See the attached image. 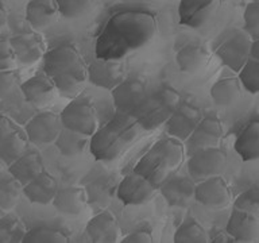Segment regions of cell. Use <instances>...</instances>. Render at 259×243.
<instances>
[{
	"label": "cell",
	"instance_id": "3",
	"mask_svg": "<svg viewBox=\"0 0 259 243\" xmlns=\"http://www.w3.org/2000/svg\"><path fill=\"white\" fill-rule=\"evenodd\" d=\"M128 139L121 125L112 120L99 127L93 134L89 142V150L97 161L111 162L120 155Z\"/></svg>",
	"mask_w": 259,
	"mask_h": 243
},
{
	"label": "cell",
	"instance_id": "13",
	"mask_svg": "<svg viewBox=\"0 0 259 243\" xmlns=\"http://www.w3.org/2000/svg\"><path fill=\"white\" fill-rule=\"evenodd\" d=\"M201 119V111L196 105L184 103L178 105L171 116L167 119L165 123V131L169 137L185 142Z\"/></svg>",
	"mask_w": 259,
	"mask_h": 243
},
{
	"label": "cell",
	"instance_id": "19",
	"mask_svg": "<svg viewBox=\"0 0 259 243\" xmlns=\"http://www.w3.org/2000/svg\"><path fill=\"white\" fill-rule=\"evenodd\" d=\"M85 232L95 243H115L120 236V227L113 214L101 211L87 223Z\"/></svg>",
	"mask_w": 259,
	"mask_h": 243
},
{
	"label": "cell",
	"instance_id": "4",
	"mask_svg": "<svg viewBox=\"0 0 259 243\" xmlns=\"http://www.w3.org/2000/svg\"><path fill=\"white\" fill-rule=\"evenodd\" d=\"M252 39L246 30L232 28L216 48V56L231 70L239 73L251 57Z\"/></svg>",
	"mask_w": 259,
	"mask_h": 243
},
{
	"label": "cell",
	"instance_id": "18",
	"mask_svg": "<svg viewBox=\"0 0 259 243\" xmlns=\"http://www.w3.org/2000/svg\"><path fill=\"white\" fill-rule=\"evenodd\" d=\"M20 91L23 93L24 100L35 107H46L54 100L57 95L54 81L45 72L30 77L28 80L22 83Z\"/></svg>",
	"mask_w": 259,
	"mask_h": 243
},
{
	"label": "cell",
	"instance_id": "44",
	"mask_svg": "<svg viewBox=\"0 0 259 243\" xmlns=\"http://www.w3.org/2000/svg\"><path fill=\"white\" fill-rule=\"evenodd\" d=\"M153 235L147 230H137L125 235L121 243H153Z\"/></svg>",
	"mask_w": 259,
	"mask_h": 243
},
{
	"label": "cell",
	"instance_id": "8",
	"mask_svg": "<svg viewBox=\"0 0 259 243\" xmlns=\"http://www.w3.org/2000/svg\"><path fill=\"white\" fill-rule=\"evenodd\" d=\"M61 116L52 111H42L27 122L24 126V133L28 141L36 146L54 143L58 134L62 130Z\"/></svg>",
	"mask_w": 259,
	"mask_h": 243
},
{
	"label": "cell",
	"instance_id": "32",
	"mask_svg": "<svg viewBox=\"0 0 259 243\" xmlns=\"http://www.w3.org/2000/svg\"><path fill=\"white\" fill-rule=\"evenodd\" d=\"M52 78L56 84L57 93L65 99L73 100L80 96L82 92L85 81L88 80V73H66Z\"/></svg>",
	"mask_w": 259,
	"mask_h": 243
},
{
	"label": "cell",
	"instance_id": "21",
	"mask_svg": "<svg viewBox=\"0 0 259 243\" xmlns=\"http://www.w3.org/2000/svg\"><path fill=\"white\" fill-rule=\"evenodd\" d=\"M52 204L60 214L65 216H77L88 204V193L84 186H64L58 189Z\"/></svg>",
	"mask_w": 259,
	"mask_h": 243
},
{
	"label": "cell",
	"instance_id": "15",
	"mask_svg": "<svg viewBox=\"0 0 259 243\" xmlns=\"http://www.w3.org/2000/svg\"><path fill=\"white\" fill-rule=\"evenodd\" d=\"M159 192L170 207L184 208L194 198L196 184L192 177L184 174H171L159 185Z\"/></svg>",
	"mask_w": 259,
	"mask_h": 243
},
{
	"label": "cell",
	"instance_id": "35",
	"mask_svg": "<svg viewBox=\"0 0 259 243\" xmlns=\"http://www.w3.org/2000/svg\"><path fill=\"white\" fill-rule=\"evenodd\" d=\"M23 193V185L12 177L0 178V211H11Z\"/></svg>",
	"mask_w": 259,
	"mask_h": 243
},
{
	"label": "cell",
	"instance_id": "40",
	"mask_svg": "<svg viewBox=\"0 0 259 243\" xmlns=\"http://www.w3.org/2000/svg\"><path fill=\"white\" fill-rule=\"evenodd\" d=\"M234 208L246 211L259 216V185H254L246 189L235 198Z\"/></svg>",
	"mask_w": 259,
	"mask_h": 243
},
{
	"label": "cell",
	"instance_id": "33",
	"mask_svg": "<svg viewBox=\"0 0 259 243\" xmlns=\"http://www.w3.org/2000/svg\"><path fill=\"white\" fill-rule=\"evenodd\" d=\"M176 243H208L209 236L205 228L194 218H186L174 232Z\"/></svg>",
	"mask_w": 259,
	"mask_h": 243
},
{
	"label": "cell",
	"instance_id": "2",
	"mask_svg": "<svg viewBox=\"0 0 259 243\" xmlns=\"http://www.w3.org/2000/svg\"><path fill=\"white\" fill-rule=\"evenodd\" d=\"M178 105L180 93L169 85H162L146 96L135 116L142 129H158L159 126H165Z\"/></svg>",
	"mask_w": 259,
	"mask_h": 243
},
{
	"label": "cell",
	"instance_id": "29",
	"mask_svg": "<svg viewBox=\"0 0 259 243\" xmlns=\"http://www.w3.org/2000/svg\"><path fill=\"white\" fill-rule=\"evenodd\" d=\"M150 150L154 154H157L158 157L165 162L170 172L177 169L184 161V154H185L184 145L177 138L169 137L159 139V141L154 143L153 147Z\"/></svg>",
	"mask_w": 259,
	"mask_h": 243
},
{
	"label": "cell",
	"instance_id": "38",
	"mask_svg": "<svg viewBox=\"0 0 259 243\" xmlns=\"http://www.w3.org/2000/svg\"><path fill=\"white\" fill-rule=\"evenodd\" d=\"M242 87L252 95L259 93V60L250 57L239 72Z\"/></svg>",
	"mask_w": 259,
	"mask_h": 243
},
{
	"label": "cell",
	"instance_id": "25",
	"mask_svg": "<svg viewBox=\"0 0 259 243\" xmlns=\"http://www.w3.org/2000/svg\"><path fill=\"white\" fill-rule=\"evenodd\" d=\"M209 60V53L200 45L189 44L181 48L176 54L178 69L188 74H194L205 68Z\"/></svg>",
	"mask_w": 259,
	"mask_h": 243
},
{
	"label": "cell",
	"instance_id": "47",
	"mask_svg": "<svg viewBox=\"0 0 259 243\" xmlns=\"http://www.w3.org/2000/svg\"><path fill=\"white\" fill-rule=\"evenodd\" d=\"M7 20H8L7 11H6V8L0 6V31H2V30L6 27V24H7Z\"/></svg>",
	"mask_w": 259,
	"mask_h": 243
},
{
	"label": "cell",
	"instance_id": "6",
	"mask_svg": "<svg viewBox=\"0 0 259 243\" xmlns=\"http://www.w3.org/2000/svg\"><path fill=\"white\" fill-rule=\"evenodd\" d=\"M227 166V153L220 147H206L190 154L188 159V172L193 180L201 181L205 178L220 176Z\"/></svg>",
	"mask_w": 259,
	"mask_h": 243
},
{
	"label": "cell",
	"instance_id": "39",
	"mask_svg": "<svg viewBox=\"0 0 259 243\" xmlns=\"http://www.w3.org/2000/svg\"><path fill=\"white\" fill-rule=\"evenodd\" d=\"M109 180H96L95 184H91L87 193H88V202L93 204L96 208H104L108 206L109 200L113 194V188L108 185Z\"/></svg>",
	"mask_w": 259,
	"mask_h": 243
},
{
	"label": "cell",
	"instance_id": "28",
	"mask_svg": "<svg viewBox=\"0 0 259 243\" xmlns=\"http://www.w3.org/2000/svg\"><path fill=\"white\" fill-rule=\"evenodd\" d=\"M209 93L218 107H230L242 96V83L239 77H224L212 85Z\"/></svg>",
	"mask_w": 259,
	"mask_h": 243
},
{
	"label": "cell",
	"instance_id": "11",
	"mask_svg": "<svg viewBox=\"0 0 259 243\" xmlns=\"http://www.w3.org/2000/svg\"><path fill=\"white\" fill-rule=\"evenodd\" d=\"M157 190V186L133 170L117 185L116 196L124 206H143L154 197Z\"/></svg>",
	"mask_w": 259,
	"mask_h": 243
},
{
	"label": "cell",
	"instance_id": "14",
	"mask_svg": "<svg viewBox=\"0 0 259 243\" xmlns=\"http://www.w3.org/2000/svg\"><path fill=\"white\" fill-rule=\"evenodd\" d=\"M222 0H180L178 20L182 26L200 28L216 14Z\"/></svg>",
	"mask_w": 259,
	"mask_h": 243
},
{
	"label": "cell",
	"instance_id": "23",
	"mask_svg": "<svg viewBox=\"0 0 259 243\" xmlns=\"http://www.w3.org/2000/svg\"><path fill=\"white\" fill-rule=\"evenodd\" d=\"M58 14L56 0H30L26 6V20L36 31L52 26Z\"/></svg>",
	"mask_w": 259,
	"mask_h": 243
},
{
	"label": "cell",
	"instance_id": "16",
	"mask_svg": "<svg viewBox=\"0 0 259 243\" xmlns=\"http://www.w3.org/2000/svg\"><path fill=\"white\" fill-rule=\"evenodd\" d=\"M223 138V125L218 117L209 116L200 120L197 127L185 141L188 154H193L200 149L214 147L220 145Z\"/></svg>",
	"mask_w": 259,
	"mask_h": 243
},
{
	"label": "cell",
	"instance_id": "30",
	"mask_svg": "<svg viewBox=\"0 0 259 243\" xmlns=\"http://www.w3.org/2000/svg\"><path fill=\"white\" fill-rule=\"evenodd\" d=\"M88 138V135L62 127L54 145L65 157H77L84 153L85 147L89 143Z\"/></svg>",
	"mask_w": 259,
	"mask_h": 243
},
{
	"label": "cell",
	"instance_id": "45",
	"mask_svg": "<svg viewBox=\"0 0 259 243\" xmlns=\"http://www.w3.org/2000/svg\"><path fill=\"white\" fill-rule=\"evenodd\" d=\"M15 129V126L12 123L10 119H8L6 115L3 113H0V141L6 138L10 133H12Z\"/></svg>",
	"mask_w": 259,
	"mask_h": 243
},
{
	"label": "cell",
	"instance_id": "36",
	"mask_svg": "<svg viewBox=\"0 0 259 243\" xmlns=\"http://www.w3.org/2000/svg\"><path fill=\"white\" fill-rule=\"evenodd\" d=\"M68 235L64 231L52 227H34L27 231L23 243H68Z\"/></svg>",
	"mask_w": 259,
	"mask_h": 243
},
{
	"label": "cell",
	"instance_id": "42",
	"mask_svg": "<svg viewBox=\"0 0 259 243\" xmlns=\"http://www.w3.org/2000/svg\"><path fill=\"white\" fill-rule=\"evenodd\" d=\"M19 81V76L15 69L0 70V99H6Z\"/></svg>",
	"mask_w": 259,
	"mask_h": 243
},
{
	"label": "cell",
	"instance_id": "34",
	"mask_svg": "<svg viewBox=\"0 0 259 243\" xmlns=\"http://www.w3.org/2000/svg\"><path fill=\"white\" fill-rule=\"evenodd\" d=\"M26 234V226L16 215L7 214L0 218V243H23Z\"/></svg>",
	"mask_w": 259,
	"mask_h": 243
},
{
	"label": "cell",
	"instance_id": "41",
	"mask_svg": "<svg viewBox=\"0 0 259 243\" xmlns=\"http://www.w3.org/2000/svg\"><path fill=\"white\" fill-rule=\"evenodd\" d=\"M16 64L18 61H16L15 53H14L10 39L0 38V70L15 69Z\"/></svg>",
	"mask_w": 259,
	"mask_h": 243
},
{
	"label": "cell",
	"instance_id": "22",
	"mask_svg": "<svg viewBox=\"0 0 259 243\" xmlns=\"http://www.w3.org/2000/svg\"><path fill=\"white\" fill-rule=\"evenodd\" d=\"M57 192H58L57 180L45 170L38 174L32 181L23 186V194L27 197L28 201L39 206L52 204Z\"/></svg>",
	"mask_w": 259,
	"mask_h": 243
},
{
	"label": "cell",
	"instance_id": "27",
	"mask_svg": "<svg viewBox=\"0 0 259 243\" xmlns=\"http://www.w3.org/2000/svg\"><path fill=\"white\" fill-rule=\"evenodd\" d=\"M134 172L143 176L147 181L151 182L154 186H157L158 189L170 173L169 168L166 166L165 162L162 161L157 154H154L151 150L138 161L134 168Z\"/></svg>",
	"mask_w": 259,
	"mask_h": 243
},
{
	"label": "cell",
	"instance_id": "43",
	"mask_svg": "<svg viewBox=\"0 0 259 243\" xmlns=\"http://www.w3.org/2000/svg\"><path fill=\"white\" fill-rule=\"evenodd\" d=\"M243 19L248 31L259 32V0L247 4L244 14H243Z\"/></svg>",
	"mask_w": 259,
	"mask_h": 243
},
{
	"label": "cell",
	"instance_id": "31",
	"mask_svg": "<svg viewBox=\"0 0 259 243\" xmlns=\"http://www.w3.org/2000/svg\"><path fill=\"white\" fill-rule=\"evenodd\" d=\"M27 139L18 130L8 134L0 141V159L8 166L19 159L27 150Z\"/></svg>",
	"mask_w": 259,
	"mask_h": 243
},
{
	"label": "cell",
	"instance_id": "37",
	"mask_svg": "<svg viewBox=\"0 0 259 243\" xmlns=\"http://www.w3.org/2000/svg\"><path fill=\"white\" fill-rule=\"evenodd\" d=\"M60 15L65 19H78L92 10L93 0H56Z\"/></svg>",
	"mask_w": 259,
	"mask_h": 243
},
{
	"label": "cell",
	"instance_id": "20",
	"mask_svg": "<svg viewBox=\"0 0 259 243\" xmlns=\"http://www.w3.org/2000/svg\"><path fill=\"white\" fill-rule=\"evenodd\" d=\"M235 242H252L259 235V216L234 208L226 226Z\"/></svg>",
	"mask_w": 259,
	"mask_h": 243
},
{
	"label": "cell",
	"instance_id": "26",
	"mask_svg": "<svg viewBox=\"0 0 259 243\" xmlns=\"http://www.w3.org/2000/svg\"><path fill=\"white\" fill-rule=\"evenodd\" d=\"M234 149L244 162L259 159V120L251 122L240 131Z\"/></svg>",
	"mask_w": 259,
	"mask_h": 243
},
{
	"label": "cell",
	"instance_id": "12",
	"mask_svg": "<svg viewBox=\"0 0 259 243\" xmlns=\"http://www.w3.org/2000/svg\"><path fill=\"white\" fill-rule=\"evenodd\" d=\"M125 80V66L120 60L96 58L88 65V81L99 88L112 91Z\"/></svg>",
	"mask_w": 259,
	"mask_h": 243
},
{
	"label": "cell",
	"instance_id": "10",
	"mask_svg": "<svg viewBox=\"0 0 259 243\" xmlns=\"http://www.w3.org/2000/svg\"><path fill=\"white\" fill-rule=\"evenodd\" d=\"M194 200L209 210H224L231 202L230 186L222 174L201 180L196 184Z\"/></svg>",
	"mask_w": 259,
	"mask_h": 243
},
{
	"label": "cell",
	"instance_id": "7",
	"mask_svg": "<svg viewBox=\"0 0 259 243\" xmlns=\"http://www.w3.org/2000/svg\"><path fill=\"white\" fill-rule=\"evenodd\" d=\"M62 126L69 130L92 137L99 129L97 112L91 103L73 99L60 113Z\"/></svg>",
	"mask_w": 259,
	"mask_h": 243
},
{
	"label": "cell",
	"instance_id": "24",
	"mask_svg": "<svg viewBox=\"0 0 259 243\" xmlns=\"http://www.w3.org/2000/svg\"><path fill=\"white\" fill-rule=\"evenodd\" d=\"M45 170L44 159L39 153L30 151L24 153L19 159L8 166V172L12 177L18 180L22 185H26Z\"/></svg>",
	"mask_w": 259,
	"mask_h": 243
},
{
	"label": "cell",
	"instance_id": "1",
	"mask_svg": "<svg viewBox=\"0 0 259 243\" xmlns=\"http://www.w3.org/2000/svg\"><path fill=\"white\" fill-rule=\"evenodd\" d=\"M158 23L149 11L125 10L113 14L96 39V58L121 60L143 48L157 34Z\"/></svg>",
	"mask_w": 259,
	"mask_h": 243
},
{
	"label": "cell",
	"instance_id": "17",
	"mask_svg": "<svg viewBox=\"0 0 259 243\" xmlns=\"http://www.w3.org/2000/svg\"><path fill=\"white\" fill-rule=\"evenodd\" d=\"M18 64L30 66L42 60L46 53L42 36L36 32H23L10 38Z\"/></svg>",
	"mask_w": 259,
	"mask_h": 243
},
{
	"label": "cell",
	"instance_id": "48",
	"mask_svg": "<svg viewBox=\"0 0 259 243\" xmlns=\"http://www.w3.org/2000/svg\"><path fill=\"white\" fill-rule=\"evenodd\" d=\"M251 57L259 60V39L252 40V46H251Z\"/></svg>",
	"mask_w": 259,
	"mask_h": 243
},
{
	"label": "cell",
	"instance_id": "9",
	"mask_svg": "<svg viewBox=\"0 0 259 243\" xmlns=\"http://www.w3.org/2000/svg\"><path fill=\"white\" fill-rule=\"evenodd\" d=\"M147 92L143 81L128 78L112 89V101L119 113L124 116H135L143 104Z\"/></svg>",
	"mask_w": 259,
	"mask_h": 243
},
{
	"label": "cell",
	"instance_id": "46",
	"mask_svg": "<svg viewBox=\"0 0 259 243\" xmlns=\"http://www.w3.org/2000/svg\"><path fill=\"white\" fill-rule=\"evenodd\" d=\"M209 242L212 243H232L235 242V239L231 236L228 232L226 231H220V232H218V234L214 235L213 238L209 239Z\"/></svg>",
	"mask_w": 259,
	"mask_h": 243
},
{
	"label": "cell",
	"instance_id": "5",
	"mask_svg": "<svg viewBox=\"0 0 259 243\" xmlns=\"http://www.w3.org/2000/svg\"><path fill=\"white\" fill-rule=\"evenodd\" d=\"M44 72L50 77L66 73H88L84 57L73 45H60L44 56Z\"/></svg>",
	"mask_w": 259,
	"mask_h": 243
}]
</instances>
